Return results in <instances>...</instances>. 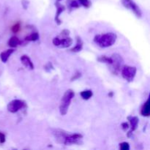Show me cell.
<instances>
[{
  "label": "cell",
  "instance_id": "obj_1",
  "mask_svg": "<svg viewBox=\"0 0 150 150\" xmlns=\"http://www.w3.org/2000/svg\"><path fill=\"white\" fill-rule=\"evenodd\" d=\"M117 38V36L116 34L108 32L103 35H96L94 38V42L101 48H108L115 43Z\"/></svg>",
  "mask_w": 150,
  "mask_h": 150
},
{
  "label": "cell",
  "instance_id": "obj_2",
  "mask_svg": "<svg viewBox=\"0 0 150 150\" xmlns=\"http://www.w3.org/2000/svg\"><path fill=\"white\" fill-rule=\"evenodd\" d=\"M75 93L73 89H67L64 92L62 98L61 100V104L59 105V111L61 115L64 116L67 113L70 107V103H71L72 99L74 98Z\"/></svg>",
  "mask_w": 150,
  "mask_h": 150
},
{
  "label": "cell",
  "instance_id": "obj_3",
  "mask_svg": "<svg viewBox=\"0 0 150 150\" xmlns=\"http://www.w3.org/2000/svg\"><path fill=\"white\" fill-rule=\"evenodd\" d=\"M111 59H112V63L110 65V69H111V72L114 74L117 75L119 72L121 71L122 67H123V63H124V60H123L122 57L118 54H114L111 56Z\"/></svg>",
  "mask_w": 150,
  "mask_h": 150
},
{
  "label": "cell",
  "instance_id": "obj_4",
  "mask_svg": "<svg viewBox=\"0 0 150 150\" xmlns=\"http://www.w3.org/2000/svg\"><path fill=\"white\" fill-rule=\"evenodd\" d=\"M136 72H137L136 67H131V66H123L121 69L122 76L128 82L133 81L136 75Z\"/></svg>",
  "mask_w": 150,
  "mask_h": 150
},
{
  "label": "cell",
  "instance_id": "obj_5",
  "mask_svg": "<svg viewBox=\"0 0 150 150\" xmlns=\"http://www.w3.org/2000/svg\"><path fill=\"white\" fill-rule=\"evenodd\" d=\"M123 6L127 9L131 10L137 18H142V12L140 7L133 1V0H121Z\"/></svg>",
  "mask_w": 150,
  "mask_h": 150
},
{
  "label": "cell",
  "instance_id": "obj_6",
  "mask_svg": "<svg viewBox=\"0 0 150 150\" xmlns=\"http://www.w3.org/2000/svg\"><path fill=\"white\" fill-rule=\"evenodd\" d=\"M26 106V105L24 101L21 100H13L7 105V110L10 113H16Z\"/></svg>",
  "mask_w": 150,
  "mask_h": 150
},
{
  "label": "cell",
  "instance_id": "obj_7",
  "mask_svg": "<svg viewBox=\"0 0 150 150\" xmlns=\"http://www.w3.org/2000/svg\"><path fill=\"white\" fill-rule=\"evenodd\" d=\"M83 139V136L79 133H74V134H68L64 137L63 140V143L64 145H71L75 144H79L80 141Z\"/></svg>",
  "mask_w": 150,
  "mask_h": 150
},
{
  "label": "cell",
  "instance_id": "obj_8",
  "mask_svg": "<svg viewBox=\"0 0 150 150\" xmlns=\"http://www.w3.org/2000/svg\"><path fill=\"white\" fill-rule=\"evenodd\" d=\"M127 120H129L130 123V130L128 132V134H127V136L128 137H130V134H132V132L135 131V130L137 129L138 125H139V118L137 117H127Z\"/></svg>",
  "mask_w": 150,
  "mask_h": 150
},
{
  "label": "cell",
  "instance_id": "obj_9",
  "mask_svg": "<svg viewBox=\"0 0 150 150\" xmlns=\"http://www.w3.org/2000/svg\"><path fill=\"white\" fill-rule=\"evenodd\" d=\"M55 5L56 7H57V13H56L55 18L54 19H55L56 23H57L58 25H60L62 23V21L60 20L59 16L60 15H61V13L64 11V10H65V7L59 2H56Z\"/></svg>",
  "mask_w": 150,
  "mask_h": 150
},
{
  "label": "cell",
  "instance_id": "obj_10",
  "mask_svg": "<svg viewBox=\"0 0 150 150\" xmlns=\"http://www.w3.org/2000/svg\"><path fill=\"white\" fill-rule=\"evenodd\" d=\"M73 44V39L70 37H63V38L60 39V43L59 47V48H68Z\"/></svg>",
  "mask_w": 150,
  "mask_h": 150
},
{
  "label": "cell",
  "instance_id": "obj_11",
  "mask_svg": "<svg viewBox=\"0 0 150 150\" xmlns=\"http://www.w3.org/2000/svg\"><path fill=\"white\" fill-rule=\"evenodd\" d=\"M21 61L22 64L26 67V68L29 69V70H33L35 66H34L33 63L31 61L30 58L26 55H23L21 57Z\"/></svg>",
  "mask_w": 150,
  "mask_h": 150
},
{
  "label": "cell",
  "instance_id": "obj_12",
  "mask_svg": "<svg viewBox=\"0 0 150 150\" xmlns=\"http://www.w3.org/2000/svg\"><path fill=\"white\" fill-rule=\"evenodd\" d=\"M15 51V50L13 48L11 49H7L6 51H3L0 54V59H1V62L4 63L7 62V61L8 60V59L10 58V56L12 55V54H13Z\"/></svg>",
  "mask_w": 150,
  "mask_h": 150
},
{
  "label": "cell",
  "instance_id": "obj_13",
  "mask_svg": "<svg viewBox=\"0 0 150 150\" xmlns=\"http://www.w3.org/2000/svg\"><path fill=\"white\" fill-rule=\"evenodd\" d=\"M141 114L144 117H149L150 114V100L149 98L146 101L144 105H143Z\"/></svg>",
  "mask_w": 150,
  "mask_h": 150
},
{
  "label": "cell",
  "instance_id": "obj_14",
  "mask_svg": "<svg viewBox=\"0 0 150 150\" xmlns=\"http://www.w3.org/2000/svg\"><path fill=\"white\" fill-rule=\"evenodd\" d=\"M83 41H82L81 38H79V37H77V42H76V45L74 47V48H72L70 50V51L72 52H80L81 51L83 48Z\"/></svg>",
  "mask_w": 150,
  "mask_h": 150
},
{
  "label": "cell",
  "instance_id": "obj_15",
  "mask_svg": "<svg viewBox=\"0 0 150 150\" xmlns=\"http://www.w3.org/2000/svg\"><path fill=\"white\" fill-rule=\"evenodd\" d=\"M21 43L20 40L16 36H13L8 41V45L11 48H16L18 45Z\"/></svg>",
  "mask_w": 150,
  "mask_h": 150
},
{
  "label": "cell",
  "instance_id": "obj_16",
  "mask_svg": "<svg viewBox=\"0 0 150 150\" xmlns=\"http://www.w3.org/2000/svg\"><path fill=\"white\" fill-rule=\"evenodd\" d=\"M67 4L70 10L75 8H79L81 5V4H79V1H76V0H68Z\"/></svg>",
  "mask_w": 150,
  "mask_h": 150
},
{
  "label": "cell",
  "instance_id": "obj_17",
  "mask_svg": "<svg viewBox=\"0 0 150 150\" xmlns=\"http://www.w3.org/2000/svg\"><path fill=\"white\" fill-rule=\"evenodd\" d=\"M39 34L38 32H34V33L29 35V36L26 37L24 40L25 41H27V42H29V41H36L39 39Z\"/></svg>",
  "mask_w": 150,
  "mask_h": 150
},
{
  "label": "cell",
  "instance_id": "obj_18",
  "mask_svg": "<svg viewBox=\"0 0 150 150\" xmlns=\"http://www.w3.org/2000/svg\"><path fill=\"white\" fill-rule=\"evenodd\" d=\"M98 61H99L100 62L111 64V63H112V59H111V57H106V56H101V57H98Z\"/></svg>",
  "mask_w": 150,
  "mask_h": 150
},
{
  "label": "cell",
  "instance_id": "obj_19",
  "mask_svg": "<svg viewBox=\"0 0 150 150\" xmlns=\"http://www.w3.org/2000/svg\"><path fill=\"white\" fill-rule=\"evenodd\" d=\"M92 95H93V93H92V90H85L81 92V96L83 100L90 99L92 98Z\"/></svg>",
  "mask_w": 150,
  "mask_h": 150
},
{
  "label": "cell",
  "instance_id": "obj_20",
  "mask_svg": "<svg viewBox=\"0 0 150 150\" xmlns=\"http://www.w3.org/2000/svg\"><path fill=\"white\" fill-rule=\"evenodd\" d=\"M79 2L81 5L83 6L86 8H89L92 5V2L89 0H79Z\"/></svg>",
  "mask_w": 150,
  "mask_h": 150
},
{
  "label": "cell",
  "instance_id": "obj_21",
  "mask_svg": "<svg viewBox=\"0 0 150 150\" xmlns=\"http://www.w3.org/2000/svg\"><path fill=\"white\" fill-rule=\"evenodd\" d=\"M120 149L121 150H129L130 145L127 142H122V143L120 144Z\"/></svg>",
  "mask_w": 150,
  "mask_h": 150
},
{
  "label": "cell",
  "instance_id": "obj_22",
  "mask_svg": "<svg viewBox=\"0 0 150 150\" xmlns=\"http://www.w3.org/2000/svg\"><path fill=\"white\" fill-rule=\"evenodd\" d=\"M59 43H60V38H59V37H56V38H54V39H53V44H54L55 46L59 47Z\"/></svg>",
  "mask_w": 150,
  "mask_h": 150
},
{
  "label": "cell",
  "instance_id": "obj_23",
  "mask_svg": "<svg viewBox=\"0 0 150 150\" xmlns=\"http://www.w3.org/2000/svg\"><path fill=\"white\" fill-rule=\"evenodd\" d=\"M19 29H20V25L18 24V23H17V24L14 25V26L12 27V31H13L14 33H16V32H18L19 31Z\"/></svg>",
  "mask_w": 150,
  "mask_h": 150
},
{
  "label": "cell",
  "instance_id": "obj_24",
  "mask_svg": "<svg viewBox=\"0 0 150 150\" xmlns=\"http://www.w3.org/2000/svg\"><path fill=\"white\" fill-rule=\"evenodd\" d=\"M29 1H27V0H22L21 1V4H22V6H23V9L24 10H26V9L28 8V5H29Z\"/></svg>",
  "mask_w": 150,
  "mask_h": 150
},
{
  "label": "cell",
  "instance_id": "obj_25",
  "mask_svg": "<svg viewBox=\"0 0 150 150\" xmlns=\"http://www.w3.org/2000/svg\"><path fill=\"white\" fill-rule=\"evenodd\" d=\"M5 142V135L0 132V143L4 144Z\"/></svg>",
  "mask_w": 150,
  "mask_h": 150
},
{
  "label": "cell",
  "instance_id": "obj_26",
  "mask_svg": "<svg viewBox=\"0 0 150 150\" xmlns=\"http://www.w3.org/2000/svg\"><path fill=\"white\" fill-rule=\"evenodd\" d=\"M70 34V31L67 30V29H64V30L62 31L61 35L62 37H67Z\"/></svg>",
  "mask_w": 150,
  "mask_h": 150
},
{
  "label": "cell",
  "instance_id": "obj_27",
  "mask_svg": "<svg viewBox=\"0 0 150 150\" xmlns=\"http://www.w3.org/2000/svg\"><path fill=\"white\" fill-rule=\"evenodd\" d=\"M81 73H79V72H77L76 74H74V76L72 78V81H74V80H76V79H79V78L81 77Z\"/></svg>",
  "mask_w": 150,
  "mask_h": 150
},
{
  "label": "cell",
  "instance_id": "obj_28",
  "mask_svg": "<svg viewBox=\"0 0 150 150\" xmlns=\"http://www.w3.org/2000/svg\"><path fill=\"white\" fill-rule=\"evenodd\" d=\"M122 129L124 130H127V129L129 128V125L127 124V122H124L122 124Z\"/></svg>",
  "mask_w": 150,
  "mask_h": 150
},
{
  "label": "cell",
  "instance_id": "obj_29",
  "mask_svg": "<svg viewBox=\"0 0 150 150\" xmlns=\"http://www.w3.org/2000/svg\"><path fill=\"white\" fill-rule=\"evenodd\" d=\"M57 1H61V0H57Z\"/></svg>",
  "mask_w": 150,
  "mask_h": 150
}]
</instances>
